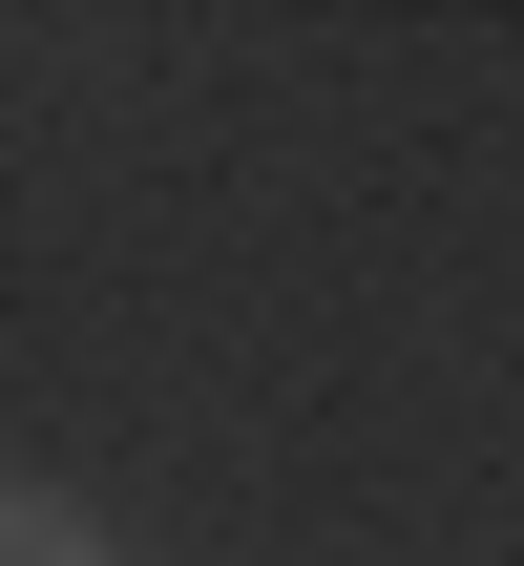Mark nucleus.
Wrapping results in <instances>:
<instances>
[{
	"mask_svg": "<svg viewBox=\"0 0 524 566\" xmlns=\"http://www.w3.org/2000/svg\"><path fill=\"white\" fill-rule=\"evenodd\" d=\"M0 566H126V525H105L84 483H42V462H0Z\"/></svg>",
	"mask_w": 524,
	"mask_h": 566,
	"instance_id": "f257e3e1",
	"label": "nucleus"
}]
</instances>
